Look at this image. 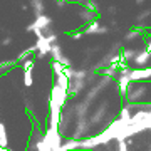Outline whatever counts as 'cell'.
<instances>
[{
  "label": "cell",
  "instance_id": "obj_11",
  "mask_svg": "<svg viewBox=\"0 0 151 151\" xmlns=\"http://www.w3.org/2000/svg\"><path fill=\"white\" fill-rule=\"evenodd\" d=\"M0 146L7 148L9 146V136H7V128L4 123H0Z\"/></svg>",
  "mask_w": 151,
  "mask_h": 151
},
{
  "label": "cell",
  "instance_id": "obj_24",
  "mask_svg": "<svg viewBox=\"0 0 151 151\" xmlns=\"http://www.w3.org/2000/svg\"><path fill=\"white\" fill-rule=\"evenodd\" d=\"M65 2H72V0H65Z\"/></svg>",
  "mask_w": 151,
  "mask_h": 151
},
{
  "label": "cell",
  "instance_id": "obj_19",
  "mask_svg": "<svg viewBox=\"0 0 151 151\" xmlns=\"http://www.w3.org/2000/svg\"><path fill=\"white\" fill-rule=\"evenodd\" d=\"M12 40H14L12 37H4L2 40H0V44H2V45H10V44H12Z\"/></svg>",
  "mask_w": 151,
  "mask_h": 151
},
{
  "label": "cell",
  "instance_id": "obj_4",
  "mask_svg": "<svg viewBox=\"0 0 151 151\" xmlns=\"http://www.w3.org/2000/svg\"><path fill=\"white\" fill-rule=\"evenodd\" d=\"M131 64H134L136 69H141V67H150V64H151V52H148L146 49L138 50L136 55H134V59L131 60Z\"/></svg>",
  "mask_w": 151,
  "mask_h": 151
},
{
  "label": "cell",
  "instance_id": "obj_22",
  "mask_svg": "<svg viewBox=\"0 0 151 151\" xmlns=\"http://www.w3.org/2000/svg\"><path fill=\"white\" fill-rule=\"evenodd\" d=\"M145 2H146V0H134V4H136V5H143Z\"/></svg>",
  "mask_w": 151,
  "mask_h": 151
},
{
  "label": "cell",
  "instance_id": "obj_8",
  "mask_svg": "<svg viewBox=\"0 0 151 151\" xmlns=\"http://www.w3.org/2000/svg\"><path fill=\"white\" fill-rule=\"evenodd\" d=\"M30 2V9L34 10L35 17L44 15V10H45V2L44 0H29Z\"/></svg>",
  "mask_w": 151,
  "mask_h": 151
},
{
  "label": "cell",
  "instance_id": "obj_13",
  "mask_svg": "<svg viewBox=\"0 0 151 151\" xmlns=\"http://www.w3.org/2000/svg\"><path fill=\"white\" fill-rule=\"evenodd\" d=\"M34 84V77H32V70H24V86L30 87Z\"/></svg>",
  "mask_w": 151,
  "mask_h": 151
},
{
  "label": "cell",
  "instance_id": "obj_3",
  "mask_svg": "<svg viewBox=\"0 0 151 151\" xmlns=\"http://www.w3.org/2000/svg\"><path fill=\"white\" fill-rule=\"evenodd\" d=\"M67 97H69V92L64 91V89H60V87L54 82V86H52V89H50V96H49V101H54L57 106L64 108V106H65V101H67Z\"/></svg>",
  "mask_w": 151,
  "mask_h": 151
},
{
  "label": "cell",
  "instance_id": "obj_1",
  "mask_svg": "<svg viewBox=\"0 0 151 151\" xmlns=\"http://www.w3.org/2000/svg\"><path fill=\"white\" fill-rule=\"evenodd\" d=\"M52 17H49V15H39L35 17V20L32 22V24H29L27 27H25V30L27 32H32L34 29H40L44 32V35H49V34H52L54 30H52Z\"/></svg>",
  "mask_w": 151,
  "mask_h": 151
},
{
  "label": "cell",
  "instance_id": "obj_12",
  "mask_svg": "<svg viewBox=\"0 0 151 151\" xmlns=\"http://www.w3.org/2000/svg\"><path fill=\"white\" fill-rule=\"evenodd\" d=\"M150 17H151V9H143V10L136 15V22H138V24H143V22H146Z\"/></svg>",
  "mask_w": 151,
  "mask_h": 151
},
{
  "label": "cell",
  "instance_id": "obj_17",
  "mask_svg": "<svg viewBox=\"0 0 151 151\" xmlns=\"http://www.w3.org/2000/svg\"><path fill=\"white\" fill-rule=\"evenodd\" d=\"M118 151H129V148H128V141L126 139H119L118 141Z\"/></svg>",
  "mask_w": 151,
  "mask_h": 151
},
{
  "label": "cell",
  "instance_id": "obj_15",
  "mask_svg": "<svg viewBox=\"0 0 151 151\" xmlns=\"http://www.w3.org/2000/svg\"><path fill=\"white\" fill-rule=\"evenodd\" d=\"M34 65H35V60L30 57V59L27 60H24V64H22V67H24V70H32L34 69Z\"/></svg>",
  "mask_w": 151,
  "mask_h": 151
},
{
  "label": "cell",
  "instance_id": "obj_14",
  "mask_svg": "<svg viewBox=\"0 0 151 151\" xmlns=\"http://www.w3.org/2000/svg\"><path fill=\"white\" fill-rule=\"evenodd\" d=\"M84 7H86V9H89L91 12H94V14H97V15H99V7H97V4L94 2V0H87L86 4H84Z\"/></svg>",
  "mask_w": 151,
  "mask_h": 151
},
{
  "label": "cell",
  "instance_id": "obj_5",
  "mask_svg": "<svg viewBox=\"0 0 151 151\" xmlns=\"http://www.w3.org/2000/svg\"><path fill=\"white\" fill-rule=\"evenodd\" d=\"M129 79H131V82H138V81H146V79H151V67L131 69L129 70Z\"/></svg>",
  "mask_w": 151,
  "mask_h": 151
},
{
  "label": "cell",
  "instance_id": "obj_21",
  "mask_svg": "<svg viewBox=\"0 0 151 151\" xmlns=\"http://www.w3.org/2000/svg\"><path fill=\"white\" fill-rule=\"evenodd\" d=\"M116 12H118V7H114V5L109 7V14H111V15H113V14H116Z\"/></svg>",
  "mask_w": 151,
  "mask_h": 151
},
{
  "label": "cell",
  "instance_id": "obj_7",
  "mask_svg": "<svg viewBox=\"0 0 151 151\" xmlns=\"http://www.w3.org/2000/svg\"><path fill=\"white\" fill-rule=\"evenodd\" d=\"M87 79H69V96H77L81 94L82 89L86 87Z\"/></svg>",
  "mask_w": 151,
  "mask_h": 151
},
{
  "label": "cell",
  "instance_id": "obj_20",
  "mask_svg": "<svg viewBox=\"0 0 151 151\" xmlns=\"http://www.w3.org/2000/svg\"><path fill=\"white\" fill-rule=\"evenodd\" d=\"M55 5H57V7H64L65 5V0H55Z\"/></svg>",
  "mask_w": 151,
  "mask_h": 151
},
{
  "label": "cell",
  "instance_id": "obj_6",
  "mask_svg": "<svg viewBox=\"0 0 151 151\" xmlns=\"http://www.w3.org/2000/svg\"><path fill=\"white\" fill-rule=\"evenodd\" d=\"M34 45H35V49H37V57H40V59L50 54V45H52V44L47 40V37L37 39V42L34 44Z\"/></svg>",
  "mask_w": 151,
  "mask_h": 151
},
{
  "label": "cell",
  "instance_id": "obj_2",
  "mask_svg": "<svg viewBox=\"0 0 151 151\" xmlns=\"http://www.w3.org/2000/svg\"><path fill=\"white\" fill-rule=\"evenodd\" d=\"M82 32H84V35H99V34H108L109 27L108 25H103V24L96 19V20L86 24V25L82 27Z\"/></svg>",
  "mask_w": 151,
  "mask_h": 151
},
{
  "label": "cell",
  "instance_id": "obj_16",
  "mask_svg": "<svg viewBox=\"0 0 151 151\" xmlns=\"http://www.w3.org/2000/svg\"><path fill=\"white\" fill-rule=\"evenodd\" d=\"M52 70H54V74L64 72V65L60 64V62H57V60H52Z\"/></svg>",
  "mask_w": 151,
  "mask_h": 151
},
{
  "label": "cell",
  "instance_id": "obj_18",
  "mask_svg": "<svg viewBox=\"0 0 151 151\" xmlns=\"http://www.w3.org/2000/svg\"><path fill=\"white\" fill-rule=\"evenodd\" d=\"M82 35H84V32H82V30H76V32L70 34V39H72V40H81Z\"/></svg>",
  "mask_w": 151,
  "mask_h": 151
},
{
  "label": "cell",
  "instance_id": "obj_10",
  "mask_svg": "<svg viewBox=\"0 0 151 151\" xmlns=\"http://www.w3.org/2000/svg\"><path fill=\"white\" fill-rule=\"evenodd\" d=\"M50 59L52 60H59L60 57H62V55H64V52H62V49H60V45L57 42L55 44H52V45H50Z\"/></svg>",
  "mask_w": 151,
  "mask_h": 151
},
{
  "label": "cell",
  "instance_id": "obj_23",
  "mask_svg": "<svg viewBox=\"0 0 151 151\" xmlns=\"http://www.w3.org/2000/svg\"><path fill=\"white\" fill-rule=\"evenodd\" d=\"M76 2H77V4H81V5H84V4H86L87 0H76Z\"/></svg>",
  "mask_w": 151,
  "mask_h": 151
},
{
  "label": "cell",
  "instance_id": "obj_9",
  "mask_svg": "<svg viewBox=\"0 0 151 151\" xmlns=\"http://www.w3.org/2000/svg\"><path fill=\"white\" fill-rule=\"evenodd\" d=\"M138 37H145V32H143L141 29L136 27V29H131L129 32L124 35V40H126V42H133V40H136Z\"/></svg>",
  "mask_w": 151,
  "mask_h": 151
}]
</instances>
